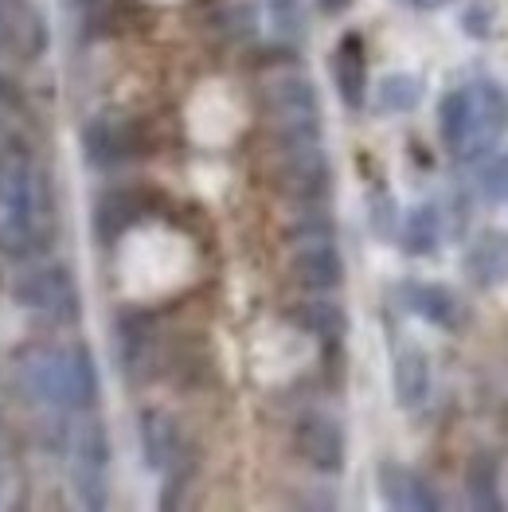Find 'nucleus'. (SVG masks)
Instances as JSON below:
<instances>
[{"label": "nucleus", "mask_w": 508, "mask_h": 512, "mask_svg": "<svg viewBox=\"0 0 508 512\" xmlns=\"http://www.w3.org/2000/svg\"><path fill=\"white\" fill-rule=\"evenodd\" d=\"M47 192H43L40 169L12 153L0 165V251L8 258H36L47 247Z\"/></svg>", "instance_id": "f257e3e1"}, {"label": "nucleus", "mask_w": 508, "mask_h": 512, "mask_svg": "<svg viewBox=\"0 0 508 512\" xmlns=\"http://www.w3.org/2000/svg\"><path fill=\"white\" fill-rule=\"evenodd\" d=\"M20 384L51 411H90L98 403V368L86 344L32 352L20 368Z\"/></svg>", "instance_id": "f03ea898"}, {"label": "nucleus", "mask_w": 508, "mask_h": 512, "mask_svg": "<svg viewBox=\"0 0 508 512\" xmlns=\"http://www.w3.org/2000/svg\"><path fill=\"white\" fill-rule=\"evenodd\" d=\"M12 301L51 325H75L83 317V294L63 262H28L12 278Z\"/></svg>", "instance_id": "7ed1b4c3"}, {"label": "nucleus", "mask_w": 508, "mask_h": 512, "mask_svg": "<svg viewBox=\"0 0 508 512\" xmlns=\"http://www.w3.org/2000/svg\"><path fill=\"white\" fill-rule=\"evenodd\" d=\"M282 161H278V188L297 204H321L329 196L333 169L317 145V133H282Z\"/></svg>", "instance_id": "20e7f679"}, {"label": "nucleus", "mask_w": 508, "mask_h": 512, "mask_svg": "<svg viewBox=\"0 0 508 512\" xmlns=\"http://www.w3.org/2000/svg\"><path fill=\"white\" fill-rule=\"evenodd\" d=\"M266 110L278 118L282 133H317V114H321V102H317V90L305 75H278L270 79L266 90Z\"/></svg>", "instance_id": "39448f33"}, {"label": "nucleus", "mask_w": 508, "mask_h": 512, "mask_svg": "<svg viewBox=\"0 0 508 512\" xmlns=\"http://www.w3.org/2000/svg\"><path fill=\"white\" fill-rule=\"evenodd\" d=\"M106 466H110V442L98 423H86L75 434V493L83 497L86 509H106Z\"/></svg>", "instance_id": "423d86ee"}, {"label": "nucleus", "mask_w": 508, "mask_h": 512, "mask_svg": "<svg viewBox=\"0 0 508 512\" xmlns=\"http://www.w3.org/2000/svg\"><path fill=\"white\" fill-rule=\"evenodd\" d=\"M83 153L94 169H114L137 157V126L118 114H98L83 129Z\"/></svg>", "instance_id": "0eeeda50"}, {"label": "nucleus", "mask_w": 508, "mask_h": 512, "mask_svg": "<svg viewBox=\"0 0 508 512\" xmlns=\"http://www.w3.org/2000/svg\"><path fill=\"white\" fill-rule=\"evenodd\" d=\"M294 446L313 470H321V473L344 470V454H348L344 430H340L337 419H329V415H321V411H313V415H305V419L297 423Z\"/></svg>", "instance_id": "6e6552de"}, {"label": "nucleus", "mask_w": 508, "mask_h": 512, "mask_svg": "<svg viewBox=\"0 0 508 512\" xmlns=\"http://www.w3.org/2000/svg\"><path fill=\"white\" fill-rule=\"evenodd\" d=\"M438 126H442V141L450 145V153L458 157H473L481 153V114H477V90L462 86L450 90L438 106Z\"/></svg>", "instance_id": "1a4fd4ad"}, {"label": "nucleus", "mask_w": 508, "mask_h": 512, "mask_svg": "<svg viewBox=\"0 0 508 512\" xmlns=\"http://www.w3.org/2000/svg\"><path fill=\"white\" fill-rule=\"evenodd\" d=\"M290 278L301 290L329 294L344 282V258L337 255V247L325 235H313V239L297 243L294 258H290Z\"/></svg>", "instance_id": "9d476101"}, {"label": "nucleus", "mask_w": 508, "mask_h": 512, "mask_svg": "<svg viewBox=\"0 0 508 512\" xmlns=\"http://www.w3.org/2000/svg\"><path fill=\"white\" fill-rule=\"evenodd\" d=\"M180 427L169 411L161 407H149L141 411V454H145V466L157 473H172L180 466Z\"/></svg>", "instance_id": "9b49d317"}, {"label": "nucleus", "mask_w": 508, "mask_h": 512, "mask_svg": "<svg viewBox=\"0 0 508 512\" xmlns=\"http://www.w3.org/2000/svg\"><path fill=\"white\" fill-rule=\"evenodd\" d=\"M376 481H380V493L383 501L391 509H403V512H430L438 509V497L434 489L426 485L419 473L411 466H399V462H380L376 470Z\"/></svg>", "instance_id": "f8f14e48"}, {"label": "nucleus", "mask_w": 508, "mask_h": 512, "mask_svg": "<svg viewBox=\"0 0 508 512\" xmlns=\"http://www.w3.org/2000/svg\"><path fill=\"white\" fill-rule=\"evenodd\" d=\"M466 274L477 290H497L508 282V231H481L466 251Z\"/></svg>", "instance_id": "ddd939ff"}, {"label": "nucleus", "mask_w": 508, "mask_h": 512, "mask_svg": "<svg viewBox=\"0 0 508 512\" xmlns=\"http://www.w3.org/2000/svg\"><path fill=\"white\" fill-rule=\"evenodd\" d=\"M391 384H395V403L399 407H419L430 391V360L419 344H403L395 352V368H391Z\"/></svg>", "instance_id": "4468645a"}, {"label": "nucleus", "mask_w": 508, "mask_h": 512, "mask_svg": "<svg viewBox=\"0 0 508 512\" xmlns=\"http://www.w3.org/2000/svg\"><path fill=\"white\" fill-rule=\"evenodd\" d=\"M333 79L344 98L348 110H360L364 106V94H368V63H364V43L360 36H344L333 55Z\"/></svg>", "instance_id": "2eb2a0df"}, {"label": "nucleus", "mask_w": 508, "mask_h": 512, "mask_svg": "<svg viewBox=\"0 0 508 512\" xmlns=\"http://www.w3.org/2000/svg\"><path fill=\"white\" fill-rule=\"evenodd\" d=\"M411 309L430 321V325H438V329H462V321H466V309H462V301L458 294L450 290V286H442V282H423V286H411Z\"/></svg>", "instance_id": "dca6fc26"}, {"label": "nucleus", "mask_w": 508, "mask_h": 512, "mask_svg": "<svg viewBox=\"0 0 508 512\" xmlns=\"http://www.w3.org/2000/svg\"><path fill=\"white\" fill-rule=\"evenodd\" d=\"M137 215H141L137 192H133V188H114V192H106V196L98 200V208H94V235H98L102 243H114L122 231H129V227L137 223Z\"/></svg>", "instance_id": "f3484780"}, {"label": "nucleus", "mask_w": 508, "mask_h": 512, "mask_svg": "<svg viewBox=\"0 0 508 512\" xmlns=\"http://www.w3.org/2000/svg\"><path fill=\"white\" fill-rule=\"evenodd\" d=\"M290 321H294L301 333L321 337V341H340V337L348 333V313L340 309L337 301H325V298L294 305V309H290Z\"/></svg>", "instance_id": "a211bd4d"}, {"label": "nucleus", "mask_w": 508, "mask_h": 512, "mask_svg": "<svg viewBox=\"0 0 508 512\" xmlns=\"http://www.w3.org/2000/svg\"><path fill=\"white\" fill-rule=\"evenodd\" d=\"M466 493L477 512H501V466L493 454H473L466 466Z\"/></svg>", "instance_id": "6ab92c4d"}, {"label": "nucleus", "mask_w": 508, "mask_h": 512, "mask_svg": "<svg viewBox=\"0 0 508 512\" xmlns=\"http://www.w3.org/2000/svg\"><path fill=\"white\" fill-rule=\"evenodd\" d=\"M438 239H442V223H438V212L434 208H415L403 223V251L407 255H434L438 251Z\"/></svg>", "instance_id": "aec40b11"}, {"label": "nucleus", "mask_w": 508, "mask_h": 512, "mask_svg": "<svg viewBox=\"0 0 508 512\" xmlns=\"http://www.w3.org/2000/svg\"><path fill=\"white\" fill-rule=\"evenodd\" d=\"M419 102H423V79L419 75L399 71V75H387L380 83V106L387 114H411Z\"/></svg>", "instance_id": "412c9836"}, {"label": "nucleus", "mask_w": 508, "mask_h": 512, "mask_svg": "<svg viewBox=\"0 0 508 512\" xmlns=\"http://www.w3.org/2000/svg\"><path fill=\"white\" fill-rule=\"evenodd\" d=\"M477 90V114H481V145L489 149L508 126V106H505V94L497 86L481 83L473 86Z\"/></svg>", "instance_id": "4be33fe9"}, {"label": "nucleus", "mask_w": 508, "mask_h": 512, "mask_svg": "<svg viewBox=\"0 0 508 512\" xmlns=\"http://www.w3.org/2000/svg\"><path fill=\"white\" fill-rule=\"evenodd\" d=\"M493 20H497V12L485 0H473L466 12H462V28H466L473 40H489L493 36Z\"/></svg>", "instance_id": "5701e85b"}, {"label": "nucleus", "mask_w": 508, "mask_h": 512, "mask_svg": "<svg viewBox=\"0 0 508 512\" xmlns=\"http://www.w3.org/2000/svg\"><path fill=\"white\" fill-rule=\"evenodd\" d=\"M372 227L383 239H391L399 231V208H395V200L387 192H376V200H372Z\"/></svg>", "instance_id": "b1692460"}, {"label": "nucleus", "mask_w": 508, "mask_h": 512, "mask_svg": "<svg viewBox=\"0 0 508 512\" xmlns=\"http://www.w3.org/2000/svg\"><path fill=\"white\" fill-rule=\"evenodd\" d=\"M485 192H489L493 200H508V157L493 161V165L485 169Z\"/></svg>", "instance_id": "393cba45"}, {"label": "nucleus", "mask_w": 508, "mask_h": 512, "mask_svg": "<svg viewBox=\"0 0 508 512\" xmlns=\"http://www.w3.org/2000/svg\"><path fill=\"white\" fill-rule=\"evenodd\" d=\"M399 4L419 8V12H438V8H446V4H454V0H399Z\"/></svg>", "instance_id": "a878e982"}, {"label": "nucleus", "mask_w": 508, "mask_h": 512, "mask_svg": "<svg viewBox=\"0 0 508 512\" xmlns=\"http://www.w3.org/2000/svg\"><path fill=\"white\" fill-rule=\"evenodd\" d=\"M313 4H317L321 12H344V8L352 4V0H313Z\"/></svg>", "instance_id": "bb28decb"}, {"label": "nucleus", "mask_w": 508, "mask_h": 512, "mask_svg": "<svg viewBox=\"0 0 508 512\" xmlns=\"http://www.w3.org/2000/svg\"><path fill=\"white\" fill-rule=\"evenodd\" d=\"M8 32H12V20H8V8L0 4V47L8 43Z\"/></svg>", "instance_id": "cd10ccee"}, {"label": "nucleus", "mask_w": 508, "mask_h": 512, "mask_svg": "<svg viewBox=\"0 0 508 512\" xmlns=\"http://www.w3.org/2000/svg\"><path fill=\"white\" fill-rule=\"evenodd\" d=\"M4 485H8V470H4V458H0V493H4Z\"/></svg>", "instance_id": "c85d7f7f"}]
</instances>
